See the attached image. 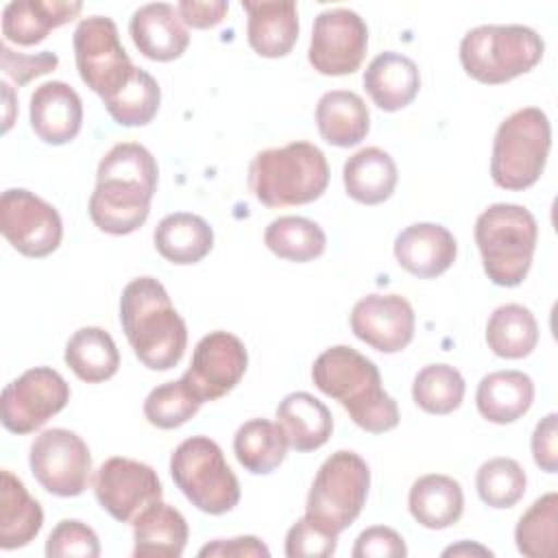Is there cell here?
Segmentation results:
<instances>
[{
	"label": "cell",
	"mask_w": 558,
	"mask_h": 558,
	"mask_svg": "<svg viewBox=\"0 0 558 558\" xmlns=\"http://www.w3.org/2000/svg\"><path fill=\"white\" fill-rule=\"evenodd\" d=\"M28 464L33 477L50 495L78 497L89 482L92 453L76 432L52 427L35 436Z\"/></svg>",
	"instance_id": "obj_11"
},
{
	"label": "cell",
	"mask_w": 558,
	"mask_h": 558,
	"mask_svg": "<svg viewBox=\"0 0 558 558\" xmlns=\"http://www.w3.org/2000/svg\"><path fill=\"white\" fill-rule=\"evenodd\" d=\"M408 508L418 525L427 530H445L460 521L464 512V493L458 480L442 473H427L412 484Z\"/></svg>",
	"instance_id": "obj_31"
},
{
	"label": "cell",
	"mask_w": 558,
	"mask_h": 558,
	"mask_svg": "<svg viewBox=\"0 0 558 558\" xmlns=\"http://www.w3.org/2000/svg\"><path fill=\"white\" fill-rule=\"evenodd\" d=\"M201 558H268V547L257 536L216 538L198 549Z\"/></svg>",
	"instance_id": "obj_46"
},
{
	"label": "cell",
	"mask_w": 558,
	"mask_h": 558,
	"mask_svg": "<svg viewBox=\"0 0 558 558\" xmlns=\"http://www.w3.org/2000/svg\"><path fill=\"white\" fill-rule=\"evenodd\" d=\"M519 554L527 558H554L558 549V493L538 497L514 527Z\"/></svg>",
	"instance_id": "obj_36"
},
{
	"label": "cell",
	"mask_w": 558,
	"mask_h": 558,
	"mask_svg": "<svg viewBox=\"0 0 558 558\" xmlns=\"http://www.w3.org/2000/svg\"><path fill=\"white\" fill-rule=\"evenodd\" d=\"M536 242V218L523 205L495 203L475 220V244L484 272L495 286L514 288L527 277Z\"/></svg>",
	"instance_id": "obj_5"
},
{
	"label": "cell",
	"mask_w": 558,
	"mask_h": 558,
	"mask_svg": "<svg viewBox=\"0 0 558 558\" xmlns=\"http://www.w3.org/2000/svg\"><path fill=\"white\" fill-rule=\"evenodd\" d=\"M94 495L116 521L133 523L144 508L163 497V488L150 464L113 456L96 469Z\"/></svg>",
	"instance_id": "obj_15"
},
{
	"label": "cell",
	"mask_w": 558,
	"mask_h": 558,
	"mask_svg": "<svg viewBox=\"0 0 558 558\" xmlns=\"http://www.w3.org/2000/svg\"><path fill=\"white\" fill-rule=\"evenodd\" d=\"M68 401L70 386L61 373L50 366L28 368L2 390V425L11 434H33L59 414Z\"/></svg>",
	"instance_id": "obj_12"
},
{
	"label": "cell",
	"mask_w": 558,
	"mask_h": 558,
	"mask_svg": "<svg viewBox=\"0 0 558 558\" xmlns=\"http://www.w3.org/2000/svg\"><path fill=\"white\" fill-rule=\"evenodd\" d=\"M129 33L135 48L153 61H174L190 46V33L168 2L142 4L129 22Z\"/></svg>",
	"instance_id": "obj_20"
},
{
	"label": "cell",
	"mask_w": 558,
	"mask_h": 558,
	"mask_svg": "<svg viewBox=\"0 0 558 558\" xmlns=\"http://www.w3.org/2000/svg\"><path fill=\"white\" fill-rule=\"evenodd\" d=\"M81 11L83 2L74 0H13L2 9V35L17 46H35Z\"/></svg>",
	"instance_id": "obj_21"
},
{
	"label": "cell",
	"mask_w": 558,
	"mask_h": 558,
	"mask_svg": "<svg viewBox=\"0 0 558 558\" xmlns=\"http://www.w3.org/2000/svg\"><path fill=\"white\" fill-rule=\"evenodd\" d=\"M351 331L379 353H399L414 338V310L401 294H366L351 310Z\"/></svg>",
	"instance_id": "obj_17"
},
{
	"label": "cell",
	"mask_w": 558,
	"mask_h": 558,
	"mask_svg": "<svg viewBox=\"0 0 558 558\" xmlns=\"http://www.w3.org/2000/svg\"><path fill=\"white\" fill-rule=\"evenodd\" d=\"M63 360L78 379L100 384L118 373L120 351L102 327H81L70 336Z\"/></svg>",
	"instance_id": "obj_32"
},
{
	"label": "cell",
	"mask_w": 558,
	"mask_h": 558,
	"mask_svg": "<svg viewBox=\"0 0 558 558\" xmlns=\"http://www.w3.org/2000/svg\"><path fill=\"white\" fill-rule=\"evenodd\" d=\"M170 475L201 512L225 514L240 501V482L209 436L185 438L170 456Z\"/></svg>",
	"instance_id": "obj_9"
},
{
	"label": "cell",
	"mask_w": 558,
	"mask_h": 558,
	"mask_svg": "<svg viewBox=\"0 0 558 558\" xmlns=\"http://www.w3.org/2000/svg\"><path fill=\"white\" fill-rule=\"evenodd\" d=\"M264 244L281 259L305 264L325 253L327 235L318 222L303 216H279L264 231Z\"/></svg>",
	"instance_id": "obj_35"
},
{
	"label": "cell",
	"mask_w": 558,
	"mask_h": 558,
	"mask_svg": "<svg viewBox=\"0 0 558 558\" xmlns=\"http://www.w3.org/2000/svg\"><path fill=\"white\" fill-rule=\"evenodd\" d=\"M229 2L225 0H181L177 13L190 28H214L227 17Z\"/></svg>",
	"instance_id": "obj_47"
},
{
	"label": "cell",
	"mask_w": 558,
	"mask_h": 558,
	"mask_svg": "<svg viewBox=\"0 0 558 558\" xmlns=\"http://www.w3.org/2000/svg\"><path fill=\"white\" fill-rule=\"evenodd\" d=\"M408 554L403 536L388 525H373L360 532L351 549L353 558H403Z\"/></svg>",
	"instance_id": "obj_44"
},
{
	"label": "cell",
	"mask_w": 558,
	"mask_h": 558,
	"mask_svg": "<svg viewBox=\"0 0 558 558\" xmlns=\"http://www.w3.org/2000/svg\"><path fill=\"white\" fill-rule=\"evenodd\" d=\"M120 325L135 357L150 371L174 368L187 349L185 320L155 277H135L124 286Z\"/></svg>",
	"instance_id": "obj_3"
},
{
	"label": "cell",
	"mask_w": 558,
	"mask_h": 558,
	"mask_svg": "<svg viewBox=\"0 0 558 558\" xmlns=\"http://www.w3.org/2000/svg\"><path fill=\"white\" fill-rule=\"evenodd\" d=\"M248 46L266 59L286 57L299 39V11L294 2H251L244 0Z\"/></svg>",
	"instance_id": "obj_22"
},
{
	"label": "cell",
	"mask_w": 558,
	"mask_h": 558,
	"mask_svg": "<svg viewBox=\"0 0 558 558\" xmlns=\"http://www.w3.org/2000/svg\"><path fill=\"white\" fill-rule=\"evenodd\" d=\"M44 525L41 504L28 495L24 482L9 469L0 473V547L20 549L28 545Z\"/></svg>",
	"instance_id": "obj_29"
},
{
	"label": "cell",
	"mask_w": 558,
	"mask_h": 558,
	"mask_svg": "<svg viewBox=\"0 0 558 558\" xmlns=\"http://www.w3.org/2000/svg\"><path fill=\"white\" fill-rule=\"evenodd\" d=\"M159 102V83L140 68L135 78L111 102H107L105 109L120 126H144L157 116Z\"/></svg>",
	"instance_id": "obj_39"
},
{
	"label": "cell",
	"mask_w": 558,
	"mask_h": 558,
	"mask_svg": "<svg viewBox=\"0 0 558 558\" xmlns=\"http://www.w3.org/2000/svg\"><path fill=\"white\" fill-rule=\"evenodd\" d=\"M371 488V469L355 451L340 449L318 469L305 501V517L323 530L344 532L362 512Z\"/></svg>",
	"instance_id": "obj_8"
},
{
	"label": "cell",
	"mask_w": 558,
	"mask_h": 558,
	"mask_svg": "<svg viewBox=\"0 0 558 558\" xmlns=\"http://www.w3.org/2000/svg\"><path fill=\"white\" fill-rule=\"evenodd\" d=\"M458 255L453 233L436 222H414L395 238L397 264L418 279L447 272Z\"/></svg>",
	"instance_id": "obj_19"
},
{
	"label": "cell",
	"mask_w": 558,
	"mask_h": 558,
	"mask_svg": "<svg viewBox=\"0 0 558 558\" xmlns=\"http://www.w3.org/2000/svg\"><path fill=\"white\" fill-rule=\"evenodd\" d=\"M72 46L81 81L98 94L105 105L111 102L140 72L120 41L116 22L107 15L81 20Z\"/></svg>",
	"instance_id": "obj_10"
},
{
	"label": "cell",
	"mask_w": 558,
	"mask_h": 558,
	"mask_svg": "<svg viewBox=\"0 0 558 558\" xmlns=\"http://www.w3.org/2000/svg\"><path fill=\"white\" fill-rule=\"evenodd\" d=\"M46 556L48 558H68V556L98 558L100 541L87 523L78 519H63L48 534Z\"/></svg>",
	"instance_id": "obj_41"
},
{
	"label": "cell",
	"mask_w": 558,
	"mask_h": 558,
	"mask_svg": "<svg viewBox=\"0 0 558 558\" xmlns=\"http://www.w3.org/2000/svg\"><path fill=\"white\" fill-rule=\"evenodd\" d=\"M316 126L327 144L349 148L368 135L371 113L360 94L331 89L318 98Z\"/></svg>",
	"instance_id": "obj_27"
},
{
	"label": "cell",
	"mask_w": 558,
	"mask_h": 558,
	"mask_svg": "<svg viewBox=\"0 0 558 558\" xmlns=\"http://www.w3.org/2000/svg\"><path fill=\"white\" fill-rule=\"evenodd\" d=\"M543 52V37L523 24H482L460 41L464 72L484 85H501L530 72Z\"/></svg>",
	"instance_id": "obj_6"
},
{
	"label": "cell",
	"mask_w": 558,
	"mask_h": 558,
	"mask_svg": "<svg viewBox=\"0 0 558 558\" xmlns=\"http://www.w3.org/2000/svg\"><path fill=\"white\" fill-rule=\"evenodd\" d=\"M288 447V438L279 423L268 418H251L242 423L233 436V453L253 475L272 473L286 460Z\"/></svg>",
	"instance_id": "obj_33"
},
{
	"label": "cell",
	"mask_w": 558,
	"mask_h": 558,
	"mask_svg": "<svg viewBox=\"0 0 558 558\" xmlns=\"http://www.w3.org/2000/svg\"><path fill=\"white\" fill-rule=\"evenodd\" d=\"M534 401V381L523 371H495L480 379L475 390L477 412L497 425L514 423Z\"/></svg>",
	"instance_id": "obj_26"
},
{
	"label": "cell",
	"mask_w": 558,
	"mask_h": 558,
	"mask_svg": "<svg viewBox=\"0 0 558 558\" xmlns=\"http://www.w3.org/2000/svg\"><path fill=\"white\" fill-rule=\"evenodd\" d=\"M366 48L368 26L355 11L325 9L314 20L307 61L318 74L347 76L360 70Z\"/></svg>",
	"instance_id": "obj_14"
},
{
	"label": "cell",
	"mask_w": 558,
	"mask_h": 558,
	"mask_svg": "<svg viewBox=\"0 0 558 558\" xmlns=\"http://www.w3.org/2000/svg\"><path fill=\"white\" fill-rule=\"evenodd\" d=\"M312 381L323 395L336 399L360 429L384 434L399 425L397 401L384 390L375 362L360 351L347 344L325 349L314 360Z\"/></svg>",
	"instance_id": "obj_2"
},
{
	"label": "cell",
	"mask_w": 558,
	"mask_h": 558,
	"mask_svg": "<svg viewBox=\"0 0 558 558\" xmlns=\"http://www.w3.org/2000/svg\"><path fill=\"white\" fill-rule=\"evenodd\" d=\"M460 554H482V556H493L490 549L482 547V545H469V543H460V545H453V547H447L442 551V556H460Z\"/></svg>",
	"instance_id": "obj_48"
},
{
	"label": "cell",
	"mask_w": 558,
	"mask_h": 558,
	"mask_svg": "<svg viewBox=\"0 0 558 558\" xmlns=\"http://www.w3.org/2000/svg\"><path fill=\"white\" fill-rule=\"evenodd\" d=\"M159 168L153 153L137 142H120L107 150L96 170V187L89 196L92 222L109 235L137 231L157 192Z\"/></svg>",
	"instance_id": "obj_1"
},
{
	"label": "cell",
	"mask_w": 558,
	"mask_h": 558,
	"mask_svg": "<svg viewBox=\"0 0 558 558\" xmlns=\"http://www.w3.org/2000/svg\"><path fill=\"white\" fill-rule=\"evenodd\" d=\"M248 190L266 207L307 205L329 185L325 153L312 142H290L259 150L248 163Z\"/></svg>",
	"instance_id": "obj_4"
},
{
	"label": "cell",
	"mask_w": 558,
	"mask_h": 558,
	"mask_svg": "<svg viewBox=\"0 0 558 558\" xmlns=\"http://www.w3.org/2000/svg\"><path fill=\"white\" fill-rule=\"evenodd\" d=\"M157 253L177 266L198 264L214 248L209 222L190 211H174L159 220L153 233Z\"/></svg>",
	"instance_id": "obj_28"
},
{
	"label": "cell",
	"mask_w": 558,
	"mask_h": 558,
	"mask_svg": "<svg viewBox=\"0 0 558 558\" xmlns=\"http://www.w3.org/2000/svg\"><path fill=\"white\" fill-rule=\"evenodd\" d=\"M532 458L545 473L558 471V414L549 412L543 416L532 434Z\"/></svg>",
	"instance_id": "obj_45"
},
{
	"label": "cell",
	"mask_w": 558,
	"mask_h": 558,
	"mask_svg": "<svg viewBox=\"0 0 558 558\" xmlns=\"http://www.w3.org/2000/svg\"><path fill=\"white\" fill-rule=\"evenodd\" d=\"M190 527L185 517L161 499L133 519L135 558H179L187 545Z\"/></svg>",
	"instance_id": "obj_24"
},
{
	"label": "cell",
	"mask_w": 558,
	"mask_h": 558,
	"mask_svg": "<svg viewBox=\"0 0 558 558\" xmlns=\"http://www.w3.org/2000/svg\"><path fill=\"white\" fill-rule=\"evenodd\" d=\"M201 401L192 395L183 379L166 381L153 388L144 401V416L153 427L174 429L187 423L201 410Z\"/></svg>",
	"instance_id": "obj_40"
},
{
	"label": "cell",
	"mask_w": 558,
	"mask_h": 558,
	"mask_svg": "<svg viewBox=\"0 0 558 558\" xmlns=\"http://www.w3.org/2000/svg\"><path fill=\"white\" fill-rule=\"evenodd\" d=\"M551 124L543 109L523 107L512 111L493 140L490 177L495 185L512 192L532 187L547 163Z\"/></svg>",
	"instance_id": "obj_7"
},
{
	"label": "cell",
	"mask_w": 558,
	"mask_h": 558,
	"mask_svg": "<svg viewBox=\"0 0 558 558\" xmlns=\"http://www.w3.org/2000/svg\"><path fill=\"white\" fill-rule=\"evenodd\" d=\"M0 231L7 242L26 257L54 253L63 238L59 211L24 187H9L0 196Z\"/></svg>",
	"instance_id": "obj_13"
},
{
	"label": "cell",
	"mask_w": 558,
	"mask_h": 558,
	"mask_svg": "<svg viewBox=\"0 0 558 558\" xmlns=\"http://www.w3.org/2000/svg\"><path fill=\"white\" fill-rule=\"evenodd\" d=\"M397 181L399 172L395 159L377 146H366L353 153L342 166L344 190L362 205H379L388 201Z\"/></svg>",
	"instance_id": "obj_30"
},
{
	"label": "cell",
	"mask_w": 558,
	"mask_h": 558,
	"mask_svg": "<svg viewBox=\"0 0 558 558\" xmlns=\"http://www.w3.org/2000/svg\"><path fill=\"white\" fill-rule=\"evenodd\" d=\"M338 547V534L323 530L307 517H301L286 534L288 558H327Z\"/></svg>",
	"instance_id": "obj_42"
},
{
	"label": "cell",
	"mask_w": 558,
	"mask_h": 558,
	"mask_svg": "<svg viewBox=\"0 0 558 558\" xmlns=\"http://www.w3.org/2000/svg\"><path fill=\"white\" fill-rule=\"evenodd\" d=\"M362 83L381 111H399L416 98L421 89V72L410 57L386 50L366 65Z\"/></svg>",
	"instance_id": "obj_23"
},
{
	"label": "cell",
	"mask_w": 558,
	"mask_h": 558,
	"mask_svg": "<svg viewBox=\"0 0 558 558\" xmlns=\"http://www.w3.org/2000/svg\"><path fill=\"white\" fill-rule=\"evenodd\" d=\"M486 344L504 360L527 357L538 344V323L521 303L499 305L486 323Z\"/></svg>",
	"instance_id": "obj_34"
},
{
	"label": "cell",
	"mask_w": 558,
	"mask_h": 558,
	"mask_svg": "<svg viewBox=\"0 0 558 558\" xmlns=\"http://www.w3.org/2000/svg\"><path fill=\"white\" fill-rule=\"evenodd\" d=\"M527 477L523 466L512 458H490L475 475V488L480 499L497 510L517 506L525 495Z\"/></svg>",
	"instance_id": "obj_38"
},
{
	"label": "cell",
	"mask_w": 558,
	"mask_h": 558,
	"mask_svg": "<svg viewBox=\"0 0 558 558\" xmlns=\"http://www.w3.org/2000/svg\"><path fill=\"white\" fill-rule=\"evenodd\" d=\"M31 129L52 146L72 142L83 126V100L63 81H48L31 94Z\"/></svg>",
	"instance_id": "obj_18"
},
{
	"label": "cell",
	"mask_w": 558,
	"mask_h": 558,
	"mask_svg": "<svg viewBox=\"0 0 558 558\" xmlns=\"http://www.w3.org/2000/svg\"><path fill=\"white\" fill-rule=\"evenodd\" d=\"M246 366L248 353L238 336L229 331H209L196 342L190 368L181 379L192 395L205 403L231 392L244 377Z\"/></svg>",
	"instance_id": "obj_16"
},
{
	"label": "cell",
	"mask_w": 558,
	"mask_h": 558,
	"mask_svg": "<svg viewBox=\"0 0 558 558\" xmlns=\"http://www.w3.org/2000/svg\"><path fill=\"white\" fill-rule=\"evenodd\" d=\"M0 65L2 72L17 85H26L28 81L52 72L59 65V57L50 50L37 52V54H22L13 52L7 44L0 46Z\"/></svg>",
	"instance_id": "obj_43"
},
{
	"label": "cell",
	"mask_w": 558,
	"mask_h": 558,
	"mask_svg": "<svg viewBox=\"0 0 558 558\" xmlns=\"http://www.w3.org/2000/svg\"><path fill=\"white\" fill-rule=\"evenodd\" d=\"M464 377L451 364H427L412 381V399L427 414H451L464 399Z\"/></svg>",
	"instance_id": "obj_37"
},
{
	"label": "cell",
	"mask_w": 558,
	"mask_h": 558,
	"mask_svg": "<svg viewBox=\"0 0 558 558\" xmlns=\"http://www.w3.org/2000/svg\"><path fill=\"white\" fill-rule=\"evenodd\" d=\"M275 416L288 438V445L301 453L320 449L333 432L329 408L303 390L286 395L279 401Z\"/></svg>",
	"instance_id": "obj_25"
}]
</instances>
